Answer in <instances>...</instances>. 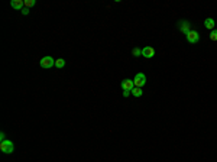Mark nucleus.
I'll return each mask as SVG.
<instances>
[{"instance_id": "6e6552de", "label": "nucleus", "mask_w": 217, "mask_h": 162, "mask_svg": "<svg viewBox=\"0 0 217 162\" xmlns=\"http://www.w3.org/2000/svg\"><path fill=\"white\" fill-rule=\"evenodd\" d=\"M133 87H135L133 80H127V78H126V80L122 81V88L123 90H129V91H132Z\"/></svg>"}, {"instance_id": "ddd939ff", "label": "nucleus", "mask_w": 217, "mask_h": 162, "mask_svg": "<svg viewBox=\"0 0 217 162\" xmlns=\"http://www.w3.org/2000/svg\"><path fill=\"white\" fill-rule=\"evenodd\" d=\"M132 55H133V57H139V55H142V49L135 48L133 51H132Z\"/></svg>"}, {"instance_id": "f03ea898", "label": "nucleus", "mask_w": 217, "mask_h": 162, "mask_svg": "<svg viewBox=\"0 0 217 162\" xmlns=\"http://www.w3.org/2000/svg\"><path fill=\"white\" fill-rule=\"evenodd\" d=\"M133 84H135V87L142 88L143 86L146 84V75H145L143 73H138L136 75H135V78H133Z\"/></svg>"}, {"instance_id": "f3484780", "label": "nucleus", "mask_w": 217, "mask_h": 162, "mask_svg": "<svg viewBox=\"0 0 217 162\" xmlns=\"http://www.w3.org/2000/svg\"><path fill=\"white\" fill-rule=\"evenodd\" d=\"M0 139H1V140H6V135H4V132L0 133Z\"/></svg>"}, {"instance_id": "a211bd4d", "label": "nucleus", "mask_w": 217, "mask_h": 162, "mask_svg": "<svg viewBox=\"0 0 217 162\" xmlns=\"http://www.w3.org/2000/svg\"><path fill=\"white\" fill-rule=\"evenodd\" d=\"M216 25H217V23H216Z\"/></svg>"}, {"instance_id": "f8f14e48", "label": "nucleus", "mask_w": 217, "mask_h": 162, "mask_svg": "<svg viewBox=\"0 0 217 162\" xmlns=\"http://www.w3.org/2000/svg\"><path fill=\"white\" fill-rule=\"evenodd\" d=\"M35 4H36L35 0H26L25 2V8H32V6H35Z\"/></svg>"}, {"instance_id": "1a4fd4ad", "label": "nucleus", "mask_w": 217, "mask_h": 162, "mask_svg": "<svg viewBox=\"0 0 217 162\" xmlns=\"http://www.w3.org/2000/svg\"><path fill=\"white\" fill-rule=\"evenodd\" d=\"M204 26H206L207 29H213V28L216 26V22H214V19H211V17L206 19V20H204Z\"/></svg>"}, {"instance_id": "f257e3e1", "label": "nucleus", "mask_w": 217, "mask_h": 162, "mask_svg": "<svg viewBox=\"0 0 217 162\" xmlns=\"http://www.w3.org/2000/svg\"><path fill=\"white\" fill-rule=\"evenodd\" d=\"M0 151L3 152V154H13V151H15V145H13V142L12 140H9V139H6V140H1L0 142Z\"/></svg>"}, {"instance_id": "20e7f679", "label": "nucleus", "mask_w": 217, "mask_h": 162, "mask_svg": "<svg viewBox=\"0 0 217 162\" xmlns=\"http://www.w3.org/2000/svg\"><path fill=\"white\" fill-rule=\"evenodd\" d=\"M178 29L187 35V33L191 31V23H190L188 20H180V22H178Z\"/></svg>"}, {"instance_id": "dca6fc26", "label": "nucleus", "mask_w": 217, "mask_h": 162, "mask_svg": "<svg viewBox=\"0 0 217 162\" xmlns=\"http://www.w3.org/2000/svg\"><path fill=\"white\" fill-rule=\"evenodd\" d=\"M132 94V91H129V90H123V97H127V96H130Z\"/></svg>"}, {"instance_id": "9b49d317", "label": "nucleus", "mask_w": 217, "mask_h": 162, "mask_svg": "<svg viewBox=\"0 0 217 162\" xmlns=\"http://www.w3.org/2000/svg\"><path fill=\"white\" fill-rule=\"evenodd\" d=\"M132 94H133L135 97H142L143 91H142V88H139V87H133V90H132Z\"/></svg>"}, {"instance_id": "9d476101", "label": "nucleus", "mask_w": 217, "mask_h": 162, "mask_svg": "<svg viewBox=\"0 0 217 162\" xmlns=\"http://www.w3.org/2000/svg\"><path fill=\"white\" fill-rule=\"evenodd\" d=\"M55 67L57 68H64L65 67V59H62V58H58V59H55Z\"/></svg>"}, {"instance_id": "39448f33", "label": "nucleus", "mask_w": 217, "mask_h": 162, "mask_svg": "<svg viewBox=\"0 0 217 162\" xmlns=\"http://www.w3.org/2000/svg\"><path fill=\"white\" fill-rule=\"evenodd\" d=\"M185 36H187V40H188L190 44H197V42L200 40V35H198L197 31H190Z\"/></svg>"}, {"instance_id": "4468645a", "label": "nucleus", "mask_w": 217, "mask_h": 162, "mask_svg": "<svg viewBox=\"0 0 217 162\" xmlns=\"http://www.w3.org/2000/svg\"><path fill=\"white\" fill-rule=\"evenodd\" d=\"M210 39L217 40V31H211V33H210Z\"/></svg>"}, {"instance_id": "423d86ee", "label": "nucleus", "mask_w": 217, "mask_h": 162, "mask_svg": "<svg viewBox=\"0 0 217 162\" xmlns=\"http://www.w3.org/2000/svg\"><path fill=\"white\" fill-rule=\"evenodd\" d=\"M142 55L145 58H152L155 55V49L152 48V46H145V48L142 49Z\"/></svg>"}, {"instance_id": "2eb2a0df", "label": "nucleus", "mask_w": 217, "mask_h": 162, "mask_svg": "<svg viewBox=\"0 0 217 162\" xmlns=\"http://www.w3.org/2000/svg\"><path fill=\"white\" fill-rule=\"evenodd\" d=\"M20 12H22V15H25L26 16V15H29V8H23Z\"/></svg>"}, {"instance_id": "7ed1b4c3", "label": "nucleus", "mask_w": 217, "mask_h": 162, "mask_svg": "<svg viewBox=\"0 0 217 162\" xmlns=\"http://www.w3.org/2000/svg\"><path fill=\"white\" fill-rule=\"evenodd\" d=\"M39 64H41L42 68L49 70V68H52V67H55V59H54L52 57H43V58H41Z\"/></svg>"}, {"instance_id": "0eeeda50", "label": "nucleus", "mask_w": 217, "mask_h": 162, "mask_svg": "<svg viewBox=\"0 0 217 162\" xmlns=\"http://www.w3.org/2000/svg\"><path fill=\"white\" fill-rule=\"evenodd\" d=\"M10 6L13 9H16V10H22V9L25 8V2H23V0H12V2H10Z\"/></svg>"}]
</instances>
